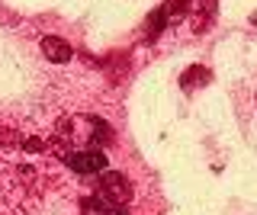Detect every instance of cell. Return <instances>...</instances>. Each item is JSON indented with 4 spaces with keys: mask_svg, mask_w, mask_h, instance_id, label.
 Here are the masks:
<instances>
[{
    "mask_svg": "<svg viewBox=\"0 0 257 215\" xmlns=\"http://www.w3.org/2000/svg\"><path fill=\"white\" fill-rule=\"evenodd\" d=\"M190 4L193 0H164V13H167V23H174V20H180V17H190Z\"/></svg>",
    "mask_w": 257,
    "mask_h": 215,
    "instance_id": "obj_9",
    "label": "cell"
},
{
    "mask_svg": "<svg viewBox=\"0 0 257 215\" xmlns=\"http://www.w3.org/2000/svg\"><path fill=\"white\" fill-rule=\"evenodd\" d=\"M254 103H257V93H254Z\"/></svg>",
    "mask_w": 257,
    "mask_h": 215,
    "instance_id": "obj_14",
    "label": "cell"
},
{
    "mask_svg": "<svg viewBox=\"0 0 257 215\" xmlns=\"http://www.w3.org/2000/svg\"><path fill=\"white\" fill-rule=\"evenodd\" d=\"M100 196L112 205H125L132 199V180L122 170H103L100 173Z\"/></svg>",
    "mask_w": 257,
    "mask_h": 215,
    "instance_id": "obj_2",
    "label": "cell"
},
{
    "mask_svg": "<svg viewBox=\"0 0 257 215\" xmlns=\"http://www.w3.org/2000/svg\"><path fill=\"white\" fill-rule=\"evenodd\" d=\"M164 26H167V13H164V7L151 10L148 23H145V36H148V42H155V39H158L161 33H164Z\"/></svg>",
    "mask_w": 257,
    "mask_h": 215,
    "instance_id": "obj_8",
    "label": "cell"
},
{
    "mask_svg": "<svg viewBox=\"0 0 257 215\" xmlns=\"http://www.w3.org/2000/svg\"><path fill=\"white\" fill-rule=\"evenodd\" d=\"M87 122H90V145H93V148H106V145H112L116 132H112V125L106 122V119L87 116Z\"/></svg>",
    "mask_w": 257,
    "mask_h": 215,
    "instance_id": "obj_4",
    "label": "cell"
},
{
    "mask_svg": "<svg viewBox=\"0 0 257 215\" xmlns=\"http://www.w3.org/2000/svg\"><path fill=\"white\" fill-rule=\"evenodd\" d=\"M209 81H212V74L206 71V65H190V68L180 74V87H183V90H196V87H206Z\"/></svg>",
    "mask_w": 257,
    "mask_h": 215,
    "instance_id": "obj_5",
    "label": "cell"
},
{
    "mask_svg": "<svg viewBox=\"0 0 257 215\" xmlns=\"http://www.w3.org/2000/svg\"><path fill=\"white\" fill-rule=\"evenodd\" d=\"M42 55L52 65H68V61L74 58V49H71V42L61 39V36H42Z\"/></svg>",
    "mask_w": 257,
    "mask_h": 215,
    "instance_id": "obj_3",
    "label": "cell"
},
{
    "mask_svg": "<svg viewBox=\"0 0 257 215\" xmlns=\"http://www.w3.org/2000/svg\"><path fill=\"white\" fill-rule=\"evenodd\" d=\"M23 141V135L20 132H13V129H7V125H0V145H7V148H13V145H20Z\"/></svg>",
    "mask_w": 257,
    "mask_h": 215,
    "instance_id": "obj_10",
    "label": "cell"
},
{
    "mask_svg": "<svg viewBox=\"0 0 257 215\" xmlns=\"http://www.w3.org/2000/svg\"><path fill=\"white\" fill-rule=\"evenodd\" d=\"M20 148H23V151H45L48 145H45L42 138H39V135H29V138H23V141H20Z\"/></svg>",
    "mask_w": 257,
    "mask_h": 215,
    "instance_id": "obj_11",
    "label": "cell"
},
{
    "mask_svg": "<svg viewBox=\"0 0 257 215\" xmlns=\"http://www.w3.org/2000/svg\"><path fill=\"white\" fill-rule=\"evenodd\" d=\"M64 164L71 167L74 173H80V177H90V173H103L109 170V157L103 148H87V151H71V154L61 157Z\"/></svg>",
    "mask_w": 257,
    "mask_h": 215,
    "instance_id": "obj_1",
    "label": "cell"
},
{
    "mask_svg": "<svg viewBox=\"0 0 257 215\" xmlns=\"http://www.w3.org/2000/svg\"><path fill=\"white\" fill-rule=\"evenodd\" d=\"M109 212H112V202H106L100 193L80 199V215H109Z\"/></svg>",
    "mask_w": 257,
    "mask_h": 215,
    "instance_id": "obj_7",
    "label": "cell"
},
{
    "mask_svg": "<svg viewBox=\"0 0 257 215\" xmlns=\"http://www.w3.org/2000/svg\"><path fill=\"white\" fill-rule=\"evenodd\" d=\"M109 215H128V209H125V205H112Z\"/></svg>",
    "mask_w": 257,
    "mask_h": 215,
    "instance_id": "obj_12",
    "label": "cell"
},
{
    "mask_svg": "<svg viewBox=\"0 0 257 215\" xmlns=\"http://www.w3.org/2000/svg\"><path fill=\"white\" fill-rule=\"evenodd\" d=\"M251 26H257V13H254V17H251Z\"/></svg>",
    "mask_w": 257,
    "mask_h": 215,
    "instance_id": "obj_13",
    "label": "cell"
},
{
    "mask_svg": "<svg viewBox=\"0 0 257 215\" xmlns=\"http://www.w3.org/2000/svg\"><path fill=\"white\" fill-rule=\"evenodd\" d=\"M212 17H215V0H209V4H203L199 10L190 13V29L193 33H206L212 26Z\"/></svg>",
    "mask_w": 257,
    "mask_h": 215,
    "instance_id": "obj_6",
    "label": "cell"
}]
</instances>
